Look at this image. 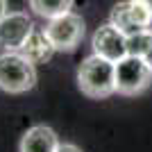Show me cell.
<instances>
[{"mask_svg": "<svg viewBox=\"0 0 152 152\" xmlns=\"http://www.w3.org/2000/svg\"><path fill=\"white\" fill-rule=\"evenodd\" d=\"M77 86L93 100L109 98L116 93V61L93 52L77 68Z\"/></svg>", "mask_w": 152, "mask_h": 152, "instance_id": "6da1fadb", "label": "cell"}, {"mask_svg": "<svg viewBox=\"0 0 152 152\" xmlns=\"http://www.w3.org/2000/svg\"><path fill=\"white\" fill-rule=\"evenodd\" d=\"M37 84V64L18 50L0 55V89L7 93H27Z\"/></svg>", "mask_w": 152, "mask_h": 152, "instance_id": "7a4b0ae2", "label": "cell"}, {"mask_svg": "<svg viewBox=\"0 0 152 152\" xmlns=\"http://www.w3.org/2000/svg\"><path fill=\"white\" fill-rule=\"evenodd\" d=\"M152 84V66L145 57L125 55L116 61V93L139 95Z\"/></svg>", "mask_w": 152, "mask_h": 152, "instance_id": "3957f363", "label": "cell"}, {"mask_svg": "<svg viewBox=\"0 0 152 152\" xmlns=\"http://www.w3.org/2000/svg\"><path fill=\"white\" fill-rule=\"evenodd\" d=\"M109 23L114 27H118L125 37L150 30L152 0H121V2H116L111 14H109Z\"/></svg>", "mask_w": 152, "mask_h": 152, "instance_id": "277c9868", "label": "cell"}, {"mask_svg": "<svg viewBox=\"0 0 152 152\" xmlns=\"http://www.w3.org/2000/svg\"><path fill=\"white\" fill-rule=\"evenodd\" d=\"M43 30L50 37V41H52L57 52H73L77 45L82 43L86 25H84L82 16L68 12V14L57 16V18H50Z\"/></svg>", "mask_w": 152, "mask_h": 152, "instance_id": "5b68a950", "label": "cell"}, {"mask_svg": "<svg viewBox=\"0 0 152 152\" xmlns=\"http://www.w3.org/2000/svg\"><path fill=\"white\" fill-rule=\"evenodd\" d=\"M32 30H34L32 18L25 12L5 14L0 18V48L2 50H20Z\"/></svg>", "mask_w": 152, "mask_h": 152, "instance_id": "8992f818", "label": "cell"}, {"mask_svg": "<svg viewBox=\"0 0 152 152\" xmlns=\"http://www.w3.org/2000/svg\"><path fill=\"white\" fill-rule=\"evenodd\" d=\"M91 45H93L95 55L107 57V59H111V61H121V59L127 55V37L118 30V27H114L111 23L100 25L93 32Z\"/></svg>", "mask_w": 152, "mask_h": 152, "instance_id": "52a82bcc", "label": "cell"}, {"mask_svg": "<svg viewBox=\"0 0 152 152\" xmlns=\"http://www.w3.org/2000/svg\"><path fill=\"white\" fill-rule=\"evenodd\" d=\"M59 145L57 132L48 125L30 127L20 139V152H57Z\"/></svg>", "mask_w": 152, "mask_h": 152, "instance_id": "ba28073f", "label": "cell"}, {"mask_svg": "<svg viewBox=\"0 0 152 152\" xmlns=\"http://www.w3.org/2000/svg\"><path fill=\"white\" fill-rule=\"evenodd\" d=\"M18 52H23L32 64H45V61L52 59V55H55L57 50H55L50 37L45 34V30H37V27H34Z\"/></svg>", "mask_w": 152, "mask_h": 152, "instance_id": "9c48e42d", "label": "cell"}, {"mask_svg": "<svg viewBox=\"0 0 152 152\" xmlns=\"http://www.w3.org/2000/svg\"><path fill=\"white\" fill-rule=\"evenodd\" d=\"M75 0H30V9L41 18H57L73 9Z\"/></svg>", "mask_w": 152, "mask_h": 152, "instance_id": "30bf717a", "label": "cell"}, {"mask_svg": "<svg viewBox=\"0 0 152 152\" xmlns=\"http://www.w3.org/2000/svg\"><path fill=\"white\" fill-rule=\"evenodd\" d=\"M152 43V27L143 32H136V34H129L127 37V55H136V57H145L148 50H150Z\"/></svg>", "mask_w": 152, "mask_h": 152, "instance_id": "8fae6325", "label": "cell"}, {"mask_svg": "<svg viewBox=\"0 0 152 152\" xmlns=\"http://www.w3.org/2000/svg\"><path fill=\"white\" fill-rule=\"evenodd\" d=\"M57 152H82V150H80L77 145H73V143H61Z\"/></svg>", "mask_w": 152, "mask_h": 152, "instance_id": "7c38bea8", "label": "cell"}, {"mask_svg": "<svg viewBox=\"0 0 152 152\" xmlns=\"http://www.w3.org/2000/svg\"><path fill=\"white\" fill-rule=\"evenodd\" d=\"M5 14H9V0H0V18Z\"/></svg>", "mask_w": 152, "mask_h": 152, "instance_id": "4fadbf2b", "label": "cell"}, {"mask_svg": "<svg viewBox=\"0 0 152 152\" xmlns=\"http://www.w3.org/2000/svg\"><path fill=\"white\" fill-rule=\"evenodd\" d=\"M145 59H148V64L152 66V43H150V50H148V55H145Z\"/></svg>", "mask_w": 152, "mask_h": 152, "instance_id": "5bb4252c", "label": "cell"}]
</instances>
